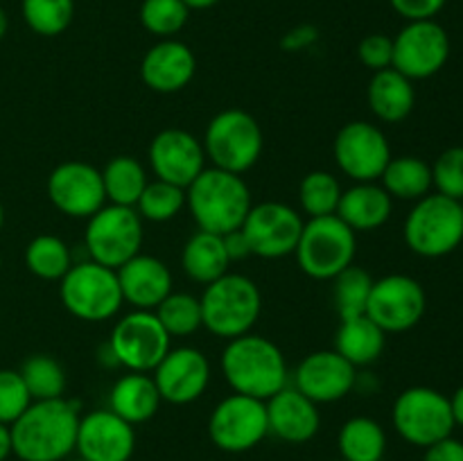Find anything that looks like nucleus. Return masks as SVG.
I'll list each match as a JSON object with an SVG mask.
<instances>
[{"label": "nucleus", "instance_id": "obj_44", "mask_svg": "<svg viewBox=\"0 0 463 461\" xmlns=\"http://www.w3.org/2000/svg\"><path fill=\"white\" fill-rule=\"evenodd\" d=\"M448 0H389V5L393 7V12L398 16L410 21H430V18L437 16L443 7H446Z\"/></svg>", "mask_w": 463, "mask_h": 461}, {"label": "nucleus", "instance_id": "obj_24", "mask_svg": "<svg viewBox=\"0 0 463 461\" xmlns=\"http://www.w3.org/2000/svg\"><path fill=\"white\" fill-rule=\"evenodd\" d=\"M267 402L269 434L285 443H307L321 428V411L317 402L303 396L298 389L285 387Z\"/></svg>", "mask_w": 463, "mask_h": 461}, {"label": "nucleus", "instance_id": "obj_46", "mask_svg": "<svg viewBox=\"0 0 463 461\" xmlns=\"http://www.w3.org/2000/svg\"><path fill=\"white\" fill-rule=\"evenodd\" d=\"M317 30L312 25H301V27H294V30H289L288 34L283 36V48L289 50V52H297V50H303L307 48V45H312L317 41Z\"/></svg>", "mask_w": 463, "mask_h": 461}, {"label": "nucleus", "instance_id": "obj_51", "mask_svg": "<svg viewBox=\"0 0 463 461\" xmlns=\"http://www.w3.org/2000/svg\"><path fill=\"white\" fill-rule=\"evenodd\" d=\"M7 27H9V18H7V14H5V9L0 7V39L7 34Z\"/></svg>", "mask_w": 463, "mask_h": 461}, {"label": "nucleus", "instance_id": "obj_7", "mask_svg": "<svg viewBox=\"0 0 463 461\" xmlns=\"http://www.w3.org/2000/svg\"><path fill=\"white\" fill-rule=\"evenodd\" d=\"M59 298L75 319L90 324L116 316L125 303L116 269L99 265L90 258L75 262L59 280Z\"/></svg>", "mask_w": 463, "mask_h": 461}, {"label": "nucleus", "instance_id": "obj_10", "mask_svg": "<svg viewBox=\"0 0 463 461\" xmlns=\"http://www.w3.org/2000/svg\"><path fill=\"white\" fill-rule=\"evenodd\" d=\"M392 420L396 432L416 447H430L452 437L457 428L450 398L432 387H410L393 400Z\"/></svg>", "mask_w": 463, "mask_h": 461}, {"label": "nucleus", "instance_id": "obj_3", "mask_svg": "<svg viewBox=\"0 0 463 461\" xmlns=\"http://www.w3.org/2000/svg\"><path fill=\"white\" fill-rule=\"evenodd\" d=\"M251 206V188L244 176L220 167H206L185 188V208L199 230L208 233L226 235L242 229Z\"/></svg>", "mask_w": 463, "mask_h": 461}, {"label": "nucleus", "instance_id": "obj_36", "mask_svg": "<svg viewBox=\"0 0 463 461\" xmlns=\"http://www.w3.org/2000/svg\"><path fill=\"white\" fill-rule=\"evenodd\" d=\"M333 301L339 319H351V316L366 315V303H369L373 278L362 267L351 265L342 274L333 278Z\"/></svg>", "mask_w": 463, "mask_h": 461}, {"label": "nucleus", "instance_id": "obj_39", "mask_svg": "<svg viewBox=\"0 0 463 461\" xmlns=\"http://www.w3.org/2000/svg\"><path fill=\"white\" fill-rule=\"evenodd\" d=\"M134 208L147 221H170L185 208V188L161 179L149 181Z\"/></svg>", "mask_w": 463, "mask_h": 461}, {"label": "nucleus", "instance_id": "obj_50", "mask_svg": "<svg viewBox=\"0 0 463 461\" xmlns=\"http://www.w3.org/2000/svg\"><path fill=\"white\" fill-rule=\"evenodd\" d=\"M185 5H188V9L190 12H202V9H211V7H215L217 3H222V0H184Z\"/></svg>", "mask_w": 463, "mask_h": 461}, {"label": "nucleus", "instance_id": "obj_34", "mask_svg": "<svg viewBox=\"0 0 463 461\" xmlns=\"http://www.w3.org/2000/svg\"><path fill=\"white\" fill-rule=\"evenodd\" d=\"M342 194L344 188L339 179L326 170L307 172L298 185V203L310 220L312 217L337 215Z\"/></svg>", "mask_w": 463, "mask_h": 461}, {"label": "nucleus", "instance_id": "obj_32", "mask_svg": "<svg viewBox=\"0 0 463 461\" xmlns=\"http://www.w3.org/2000/svg\"><path fill=\"white\" fill-rule=\"evenodd\" d=\"M99 172H102L107 203H118V206L134 208L143 194L145 185L149 183L143 163L134 156H127V154L125 156H113Z\"/></svg>", "mask_w": 463, "mask_h": 461}, {"label": "nucleus", "instance_id": "obj_48", "mask_svg": "<svg viewBox=\"0 0 463 461\" xmlns=\"http://www.w3.org/2000/svg\"><path fill=\"white\" fill-rule=\"evenodd\" d=\"M450 409H452V419H455V425L463 428V384L450 396Z\"/></svg>", "mask_w": 463, "mask_h": 461}, {"label": "nucleus", "instance_id": "obj_17", "mask_svg": "<svg viewBox=\"0 0 463 461\" xmlns=\"http://www.w3.org/2000/svg\"><path fill=\"white\" fill-rule=\"evenodd\" d=\"M48 197L66 217L89 220L107 203L102 172L84 161L59 163L48 176Z\"/></svg>", "mask_w": 463, "mask_h": 461}, {"label": "nucleus", "instance_id": "obj_2", "mask_svg": "<svg viewBox=\"0 0 463 461\" xmlns=\"http://www.w3.org/2000/svg\"><path fill=\"white\" fill-rule=\"evenodd\" d=\"M220 366L233 393L258 400H269L289 382L288 360L279 343L253 333L229 339L222 351Z\"/></svg>", "mask_w": 463, "mask_h": 461}, {"label": "nucleus", "instance_id": "obj_26", "mask_svg": "<svg viewBox=\"0 0 463 461\" xmlns=\"http://www.w3.org/2000/svg\"><path fill=\"white\" fill-rule=\"evenodd\" d=\"M366 102H369L371 113L380 122L387 125H398L407 120L414 111L416 89L414 81L407 80L396 68L373 72L369 86H366Z\"/></svg>", "mask_w": 463, "mask_h": 461}, {"label": "nucleus", "instance_id": "obj_45", "mask_svg": "<svg viewBox=\"0 0 463 461\" xmlns=\"http://www.w3.org/2000/svg\"><path fill=\"white\" fill-rule=\"evenodd\" d=\"M423 461H463V441L455 437L441 438L425 447Z\"/></svg>", "mask_w": 463, "mask_h": 461}, {"label": "nucleus", "instance_id": "obj_22", "mask_svg": "<svg viewBox=\"0 0 463 461\" xmlns=\"http://www.w3.org/2000/svg\"><path fill=\"white\" fill-rule=\"evenodd\" d=\"M197 72L194 52L176 39H161L145 52L140 61V77L145 86L156 93H176L193 81Z\"/></svg>", "mask_w": 463, "mask_h": 461}, {"label": "nucleus", "instance_id": "obj_25", "mask_svg": "<svg viewBox=\"0 0 463 461\" xmlns=\"http://www.w3.org/2000/svg\"><path fill=\"white\" fill-rule=\"evenodd\" d=\"M393 212V199L375 181H364L344 190L339 199L337 217L355 233L375 230L389 221Z\"/></svg>", "mask_w": 463, "mask_h": 461}, {"label": "nucleus", "instance_id": "obj_54", "mask_svg": "<svg viewBox=\"0 0 463 461\" xmlns=\"http://www.w3.org/2000/svg\"><path fill=\"white\" fill-rule=\"evenodd\" d=\"M0 267H3V258H0Z\"/></svg>", "mask_w": 463, "mask_h": 461}, {"label": "nucleus", "instance_id": "obj_28", "mask_svg": "<svg viewBox=\"0 0 463 461\" xmlns=\"http://www.w3.org/2000/svg\"><path fill=\"white\" fill-rule=\"evenodd\" d=\"M181 267L185 276L199 285H211L213 280L229 274L231 258L226 253L224 238L208 230L193 233L181 251Z\"/></svg>", "mask_w": 463, "mask_h": 461}, {"label": "nucleus", "instance_id": "obj_29", "mask_svg": "<svg viewBox=\"0 0 463 461\" xmlns=\"http://www.w3.org/2000/svg\"><path fill=\"white\" fill-rule=\"evenodd\" d=\"M384 337L387 333L366 315L351 316V319H342L339 324L337 334H335V351L346 357L355 369L371 366L383 355Z\"/></svg>", "mask_w": 463, "mask_h": 461}, {"label": "nucleus", "instance_id": "obj_21", "mask_svg": "<svg viewBox=\"0 0 463 461\" xmlns=\"http://www.w3.org/2000/svg\"><path fill=\"white\" fill-rule=\"evenodd\" d=\"M75 450L84 461H129L136 450L134 425L111 409H93L80 419Z\"/></svg>", "mask_w": 463, "mask_h": 461}, {"label": "nucleus", "instance_id": "obj_20", "mask_svg": "<svg viewBox=\"0 0 463 461\" xmlns=\"http://www.w3.org/2000/svg\"><path fill=\"white\" fill-rule=\"evenodd\" d=\"M357 384V369L337 351H315L294 371V389L317 405H328L346 398Z\"/></svg>", "mask_w": 463, "mask_h": 461}, {"label": "nucleus", "instance_id": "obj_12", "mask_svg": "<svg viewBox=\"0 0 463 461\" xmlns=\"http://www.w3.org/2000/svg\"><path fill=\"white\" fill-rule=\"evenodd\" d=\"M267 434V402L242 393H231L217 402L208 419V437L222 452H247Z\"/></svg>", "mask_w": 463, "mask_h": 461}, {"label": "nucleus", "instance_id": "obj_5", "mask_svg": "<svg viewBox=\"0 0 463 461\" xmlns=\"http://www.w3.org/2000/svg\"><path fill=\"white\" fill-rule=\"evenodd\" d=\"M402 238L420 258L450 256L463 242V202L439 193L425 194L405 217Z\"/></svg>", "mask_w": 463, "mask_h": 461}, {"label": "nucleus", "instance_id": "obj_55", "mask_svg": "<svg viewBox=\"0 0 463 461\" xmlns=\"http://www.w3.org/2000/svg\"><path fill=\"white\" fill-rule=\"evenodd\" d=\"M337 461H344V459H337Z\"/></svg>", "mask_w": 463, "mask_h": 461}, {"label": "nucleus", "instance_id": "obj_37", "mask_svg": "<svg viewBox=\"0 0 463 461\" xmlns=\"http://www.w3.org/2000/svg\"><path fill=\"white\" fill-rule=\"evenodd\" d=\"M154 312L170 337H188L203 328L202 301L194 294L170 292Z\"/></svg>", "mask_w": 463, "mask_h": 461}, {"label": "nucleus", "instance_id": "obj_18", "mask_svg": "<svg viewBox=\"0 0 463 461\" xmlns=\"http://www.w3.org/2000/svg\"><path fill=\"white\" fill-rule=\"evenodd\" d=\"M158 393L172 405H190L206 393L211 384V362L199 348H170L152 371Z\"/></svg>", "mask_w": 463, "mask_h": 461}, {"label": "nucleus", "instance_id": "obj_14", "mask_svg": "<svg viewBox=\"0 0 463 461\" xmlns=\"http://www.w3.org/2000/svg\"><path fill=\"white\" fill-rule=\"evenodd\" d=\"M428 307L423 285L407 274H389L373 280L366 316L384 333H407L420 324Z\"/></svg>", "mask_w": 463, "mask_h": 461}, {"label": "nucleus", "instance_id": "obj_52", "mask_svg": "<svg viewBox=\"0 0 463 461\" xmlns=\"http://www.w3.org/2000/svg\"><path fill=\"white\" fill-rule=\"evenodd\" d=\"M3 224H5V211H3V203H0V230H3Z\"/></svg>", "mask_w": 463, "mask_h": 461}, {"label": "nucleus", "instance_id": "obj_8", "mask_svg": "<svg viewBox=\"0 0 463 461\" xmlns=\"http://www.w3.org/2000/svg\"><path fill=\"white\" fill-rule=\"evenodd\" d=\"M202 145L213 167L244 174L260 161L265 140L260 125L251 113L242 108H226L208 122Z\"/></svg>", "mask_w": 463, "mask_h": 461}, {"label": "nucleus", "instance_id": "obj_33", "mask_svg": "<svg viewBox=\"0 0 463 461\" xmlns=\"http://www.w3.org/2000/svg\"><path fill=\"white\" fill-rule=\"evenodd\" d=\"M75 265L72 251L57 235H36L25 249V267L41 280H61Z\"/></svg>", "mask_w": 463, "mask_h": 461}, {"label": "nucleus", "instance_id": "obj_30", "mask_svg": "<svg viewBox=\"0 0 463 461\" xmlns=\"http://www.w3.org/2000/svg\"><path fill=\"white\" fill-rule=\"evenodd\" d=\"M380 181L392 199L419 202L432 190V165L419 156H392Z\"/></svg>", "mask_w": 463, "mask_h": 461}, {"label": "nucleus", "instance_id": "obj_13", "mask_svg": "<svg viewBox=\"0 0 463 461\" xmlns=\"http://www.w3.org/2000/svg\"><path fill=\"white\" fill-rule=\"evenodd\" d=\"M333 156L344 176L355 183H364L383 176L384 167L392 161V147L378 125L353 120L346 122L335 136Z\"/></svg>", "mask_w": 463, "mask_h": 461}, {"label": "nucleus", "instance_id": "obj_23", "mask_svg": "<svg viewBox=\"0 0 463 461\" xmlns=\"http://www.w3.org/2000/svg\"><path fill=\"white\" fill-rule=\"evenodd\" d=\"M116 274L122 301L134 310H156L158 303L172 292L170 267L149 253H136L131 260L118 267Z\"/></svg>", "mask_w": 463, "mask_h": 461}, {"label": "nucleus", "instance_id": "obj_41", "mask_svg": "<svg viewBox=\"0 0 463 461\" xmlns=\"http://www.w3.org/2000/svg\"><path fill=\"white\" fill-rule=\"evenodd\" d=\"M432 188L439 194L463 202V147H448L432 165Z\"/></svg>", "mask_w": 463, "mask_h": 461}, {"label": "nucleus", "instance_id": "obj_16", "mask_svg": "<svg viewBox=\"0 0 463 461\" xmlns=\"http://www.w3.org/2000/svg\"><path fill=\"white\" fill-rule=\"evenodd\" d=\"M303 226L306 221L297 208L283 202H262L253 203L240 230L247 238L251 256L276 260L294 256Z\"/></svg>", "mask_w": 463, "mask_h": 461}, {"label": "nucleus", "instance_id": "obj_1", "mask_svg": "<svg viewBox=\"0 0 463 461\" xmlns=\"http://www.w3.org/2000/svg\"><path fill=\"white\" fill-rule=\"evenodd\" d=\"M80 407L66 398L32 400L9 425L12 455L21 461H66L75 452Z\"/></svg>", "mask_w": 463, "mask_h": 461}, {"label": "nucleus", "instance_id": "obj_43", "mask_svg": "<svg viewBox=\"0 0 463 461\" xmlns=\"http://www.w3.org/2000/svg\"><path fill=\"white\" fill-rule=\"evenodd\" d=\"M357 57L369 71H387L393 66V39L380 32L364 36L357 45Z\"/></svg>", "mask_w": 463, "mask_h": 461}, {"label": "nucleus", "instance_id": "obj_38", "mask_svg": "<svg viewBox=\"0 0 463 461\" xmlns=\"http://www.w3.org/2000/svg\"><path fill=\"white\" fill-rule=\"evenodd\" d=\"M23 21L39 36H59L75 18V0H23Z\"/></svg>", "mask_w": 463, "mask_h": 461}, {"label": "nucleus", "instance_id": "obj_4", "mask_svg": "<svg viewBox=\"0 0 463 461\" xmlns=\"http://www.w3.org/2000/svg\"><path fill=\"white\" fill-rule=\"evenodd\" d=\"M202 301L203 328L222 339H235L251 333L262 310L258 285L244 274H224L206 285Z\"/></svg>", "mask_w": 463, "mask_h": 461}, {"label": "nucleus", "instance_id": "obj_19", "mask_svg": "<svg viewBox=\"0 0 463 461\" xmlns=\"http://www.w3.org/2000/svg\"><path fill=\"white\" fill-rule=\"evenodd\" d=\"M149 165L156 179L188 188L206 170V152L202 140L185 129H163L147 149Z\"/></svg>", "mask_w": 463, "mask_h": 461}, {"label": "nucleus", "instance_id": "obj_11", "mask_svg": "<svg viewBox=\"0 0 463 461\" xmlns=\"http://www.w3.org/2000/svg\"><path fill=\"white\" fill-rule=\"evenodd\" d=\"M170 334L154 310H131L116 321L109 337L113 364L136 373H152L170 351Z\"/></svg>", "mask_w": 463, "mask_h": 461}, {"label": "nucleus", "instance_id": "obj_35", "mask_svg": "<svg viewBox=\"0 0 463 461\" xmlns=\"http://www.w3.org/2000/svg\"><path fill=\"white\" fill-rule=\"evenodd\" d=\"M21 378L32 400H54L66 391V371L52 355H30L21 366Z\"/></svg>", "mask_w": 463, "mask_h": 461}, {"label": "nucleus", "instance_id": "obj_49", "mask_svg": "<svg viewBox=\"0 0 463 461\" xmlns=\"http://www.w3.org/2000/svg\"><path fill=\"white\" fill-rule=\"evenodd\" d=\"M12 455V432H9V425L0 423V461H5Z\"/></svg>", "mask_w": 463, "mask_h": 461}, {"label": "nucleus", "instance_id": "obj_31", "mask_svg": "<svg viewBox=\"0 0 463 461\" xmlns=\"http://www.w3.org/2000/svg\"><path fill=\"white\" fill-rule=\"evenodd\" d=\"M337 446L344 461H383L387 452V434L378 420L353 416L339 429Z\"/></svg>", "mask_w": 463, "mask_h": 461}, {"label": "nucleus", "instance_id": "obj_40", "mask_svg": "<svg viewBox=\"0 0 463 461\" xmlns=\"http://www.w3.org/2000/svg\"><path fill=\"white\" fill-rule=\"evenodd\" d=\"M140 25L158 39H175L185 27L190 9L184 0H143Z\"/></svg>", "mask_w": 463, "mask_h": 461}, {"label": "nucleus", "instance_id": "obj_15", "mask_svg": "<svg viewBox=\"0 0 463 461\" xmlns=\"http://www.w3.org/2000/svg\"><path fill=\"white\" fill-rule=\"evenodd\" d=\"M450 59V36L434 18L410 21L393 36V66L407 80H430Z\"/></svg>", "mask_w": 463, "mask_h": 461}, {"label": "nucleus", "instance_id": "obj_27", "mask_svg": "<svg viewBox=\"0 0 463 461\" xmlns=\"http://www.w3.org/2000/svg\"><path fill=\"white\" fill-rule=\"evenodd\" d=\"M161 402L163 398L152 373L129 371L120 380H116L111 393H109V409L131 425L147 423L149 419H154Z\"/></svg>", "mask_w": 463, "mask_h": 461}, {"label": "nucleus", "instance_id": "obj_53", "mask_svg": "<svg viewBox=\"0 0 463 461\" xmlns=\"http://www.w3.org/2000/svg\"><path fill=\"white\" fill-rule=\"evenodd\" d=\"M71 461H84V459H81V456H80V459H71Z\"/></svg>", "mask_w": 463, "mask_h": 461}, {"label": "nucleus", "instance_id": "obj_47", "mask_svg": "<svg viewBox=\"0 0 463 461\" xmlns=\"http://www.w3.org/2000/svg\"><path fill=\"white\" fill-rule=\"evenodd\" d=\"M224 238V247H226V253H229L231 262L233 260H244L247 256H251V249H249V242L247 238H244L242 230H231V233L222 235Z\"/></svg>", "mask_w": 463, "mask_h": 461}, {"label": "nucleus", "instance_id": "obj_9", "mask_svg": "<svg viewBox=\"0 0 463 461\" xmlns=\"http://www.w3.org/2000/svg\"><path fill=\"white\" fill-rule=\"evenodd\" d=\"M86 221L89 224H86L84 247L90 260L118 269L136 253H140L145 229L143 217L136 212V208L104 203Z\"/></svg>", "mask_w": 463, "mask_h": 461}, {"label": "nucleus", "instance_id": "obj_6", "mask_svg": "<svg viewBox=\"0 0 463 461\" xmlns=\"http://www.w3.org/2000/svg\"><path fill=\"white\" fill-rule=\"evenodd\" d=\"M357 253V233L337 215L312 217L303 226L297 244L298 267L315 280H333L353 265Z\"/></svg>", "mask_w": 463, "mask_h": 461}, {"label": "nucleus", "instance_id": "obj_42", "mask_svg": "<svg viewBox=\"0 0 463 461\" xmlns=\"http://www.w3.org/2000/svg\"><path fill=\"white\" fill-rule=\"evenodd\" d=\"M30 405L32 396L21 373L12 369L0 371V423L12 425Z\"/></svg>", "mask_w": 463, "mask_h": 461}]
</instances>
